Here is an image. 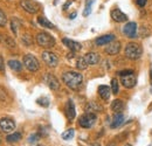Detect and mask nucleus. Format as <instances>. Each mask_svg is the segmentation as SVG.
<instances>
[{"instance_id": "nucleus-38", "label": "nucleus", "mask_w": 152, "mask_h": 146, "mask_svg": "<svg viewBox=\"0 0 152 146\" xmlns=\"http://www.w3.org/2000/svg\"><path fill=\"white\" fill-rule=\"evenodd\" d=\"M146 2H148V0H137V5L139 7H144L146 5Z\"/></svg>"}, {"instance_id": "nucleus-13", "label": "nucleus", "mask_w": 152, "mask_h": 146, "mask_svg": "<svg viewBox=\"0 0 152 146\" xmlns=\"http://www.w3.org/2000/svg\"><path fill=\"white\" fill-rule=\"evenodd\" d=\"M121 50V42L119 41H113L108 45V47L105 48V53L109 55H116L119 53Z\"/></svg>"}, {"instance_id": "nucleus-15", "label": "nucleus", "mask_w": 152, "mask_h": 146, "mask_svg": "<svg viewBox=\"0 0 152 146\" xmlns=\"http://www.w3.org/2000/svg\"><path fill=\"white\" fill-rule=\"evenodd\" d=\"M62 42H63L72 52H77V50H81V49H82V45H81V43H78V42H76V41H73V40H70V39L64 37V39L62 40Z\"/></svg>"}, {"instance_id": "nucleus-16", "label": "nucleus", "mask_w": 152, "mask_h": 146, "mask_svg": "<svg viewBox=\"0 0 152 146\" xmlns=\"http://www.w3.org/2000/svg\"><path fill=\"white\" fill-rule=\"evenodd\" d=\"M114 40H115L114 34H107V35H102V36L97 37L95 43L97 46H105V45H109L110 42H113Z\"/></svg>"}, {"instance_id": "nucleus-33", "label": "nucleus", "mask_w": 152, "mask_h": 146, "mask_svg": "<svg viewBox=\"0 0 152 146\" xmlns=\"http://www.w3.org/2000/svg\"><path fill=\"white\" fill-rule=\"evenodd\" d=\"M6 22H7V17L4 13V11L0 9V27H4L6 25Z\"/></svg>"}, {"instance_id": "nucleus-32", "label": "nucleus", "mask_w": 152, "mask_h": 146, "mask_svg": "<svg viewBox=\"0 0 152 146\" xmlns=\"http://www.w3.org/2000/svg\"><path fill=\"white\" fill-rule=\"evenodd\" d=\"M21 41L26 45V46H31L32 43H33V40H32V37L29 36L28 34H26V35H22L21 37Z\"/></svg>"}, {"instance_id": "nucleus-19", "label": "nucleus", "mask_w": 152, "mask_h": 146, "mask_svg": "<svg viewBox=\"0 0 152 146\" xmlns=\"http://www.w3.org/2000/svg\"><path fill=\"white\" fill-rule=\"evenodd\" d=\"M123 122H124V116H123V113H122V112L115 113L114 119H113V122H111V124H110V128H117L118 126H121V125L123 124Z\"/></svg>"}, {"instance_id": "nucleus-31", "label": "nucleus", "mask_w": 152, "mask_h": 146, "mask_svg": "<svg viewBox=\"0 0 152 146\" xmlns=\"http://www.w3.org/2000/svg\"><path fill=\"white\" fill-rule=\"evenodd\" d=\"M37 103H38L39 105L43 107V108H48V107H49V99H48L47 97H41V98H39L38 101H37Z\"/></svg>"}, {"instance_id": "nucleus-43", "label": "nucleus", "mask_w": 152, "mask_h": 146, "mask_svg": "<svg viewBox=\"0 0 152 146\" xmlns=\"http://www.w3.org/2000/svg\"><path fill=\"white\" fill-rule=\"evenodd\" d=\"M150 75H151V82H152V69L150 70Z\"/></svg>"}, {"instance_id": "nucleus-45", "label": "nucleus", "mask_w": 152, "mask_h": 146, "mask_svg": "<svg viewBox=\"0 0 152 146\" xmlns=\"http://www.w3.org/2000/svg\"><path fill=\"white\" fill-rule=\"evenodd\" d=\"M0 142H1V133H0Z\"/></svg>"}, {"instance_id": "nucleus-20", "label": "nucleus", "mask_w": 152, "mask_h": 146, "mask_svg": "<svg viewBox=\"0 0 152 146\" xmlns=\"http://www.w3.org/2000/svg\"><path fill=\"white\" fill-rule=\"evenodd\" d=\"M124 109H125V104H124V102L122 99H115L114 102L111 103V110L116 113L122 112Z\"/></svg>"}, {"instance_id": "nucleus-2", "label": "nucleus", "mask_w": 152, "mask_h": 146, "mask_svg": "<svg viewBox=\"0 0 152 146\" xmlns=\"http://www.w3.org/2000/svg\"><path fill=\"white\" fill-rule=\"evenodd\" d=\"M142 54H143V49H142L140 45H138L136 42H130V43L126 45V47H125V56L129 60L136 61L142 56Z\"/></svg>"}, {"instance_id": "nucleus-12", "label": "nucleus", "mask_w": 152, "mask_h": 146, "mask_svg": "<svg viewBox=\"0 0 152 146\" xmlns=\"http://www.w3.org/2000/svg\"><path fill=\"white\" fill-rule=\"evenodd\" d=\"M64 112H66V116H67L68 120H70V122H72V120L75 118L76 110H75V105H74V103H73V101H72V99H69V101L67 102L66 108H64Z\"/></svg>"}, {"instance_id": "nucleus-28", "label": "nucleus", "mask_w": 152, "mask_h": 146, "mask_svg": "<svg viewBox=\"0 0 152 146\" xmlns=\"http://www.w3.org/2000/svg\"><path fill=\"white\" fill-rule=\"evenodd\" d=\"M19 26H20L19 20L17 18L12 19V21H11V29H12V32H13L14 34L18 33V27H19Z\"/></svg>"}, {"instance_id": "nucleus-36", "label": "nucleus", "mask_w": 152, "mask_h": 146, "mask_svg": "<svg viewBox=\"0 0 152 146\" xmlns=\"http://www.w3.org/2000/svg\"><path fill=\"white\" fill-rule=\"evenodd\" d=\"M0 72L1 73L5 72V62H4V58H2L1 55H0Z\"/></svg>"}, {"instance_id": "nucleus-21", "label": "nucleus", "mask_w": 152, "mask_h": 146, "mask_svg": "<svg viewBox=\"0 0 152 146\" xmlns=\"http://www.w3.org/2000/svg\"><path fill=\"white\" fill-rule=\"evenodd\" d=\"M84 58H86L88 64H97L99 62V55L96 54V53H93V52L84 55Z\"/></svg>"}, {"instance_id": "nucleus-8", "label": "nucleus", "mask_w": 152, "mask_h": 146, "mask_svg": "<svg viewBox=\"0 0 152 146\" xmlns=\"http://www.w3.org/2000/svg\"><path fill=\"white\" fill-rule=\"evenodd\" d=\"M15 128V123L13 122V119L11 118H1L0 119V130L6 132V133H10V132H13Z\"/></svg>"}, {"instance_id": "nucleus-23", "label": "nucleus", "mask_w": 152, "mask_h": 146, "mask_svg": "<svg viewBox=\"0 0 152 146\" xmlns=\"http://www.w3.org/2000/svg\"><path fill=\"white\" fill-rule=\"evenodd\" d=\"M7 64L10 66V68L13 72H21V69H22V64L20 63L19 61H17V60H10Z\"/></svg>"}, {"instance_id": "nucleus-30", "label": "nucleus", "mask_w": 152, "mask_h": 146, "mask_svg": "<svg viewBox=\"0 0 152 146\" xmlns=\"http://www.w3.org/2000/svg\"><path fill=\"white\" fill-rule=\"evenodd\" d=\"M4 41H5V43H6V46H7L8 48H15V47H17V43H15V41H14L12 37L5 36Z\"/></svg>"}, {"instance_id": "nucleus-3", "label": "nucleus", "mask_w": 152, "mask_h": 146, "mask_svg": "<svg viewBox=\"0 0 152 146\" xmlns=\"http://www.w3.org/2000/svg\"><path fill=\"white\" fill-rule=\"evenodd\" d=\"M37 43L42 48L49 49L55 46V39L46 32H40L37 35Z\"/></svg>"}, {"instance_id": "nucleus-26", "label": "nucleus", "mask_w": 152, "mask_h": 146, "mask_svg": "<svg viewBox=\"0 0 152 146\" xmlns=\"http://www.w3.org/2000/svg\"><path fill=\"white\" fill-rule=\"evenodd\" d=\"M74 134H75V130L74 128H68L67 131H64L62 133V139L63 140H69L74 137Z\"/></svg>"}, {"instance_id": "nucleus-35", "label": "nucleus", "mask_w": 152, "mask_h": 146, "mask_svg": "<svg viewBox=\"0 0 152 146\" xmlns=\"http://www.w3.org/2000/svg\"><path fill=\"white\" fill-rule=\"evenodd\" d=\"M6 99H7V93L5 91V89L0 87V101H6Z\"/></svg>"}, {"instance_id": "nucleus-22", "label": "nucleus", "mask_w": 152, "mask_h": 146, "mask_svg": "<svg viewBox=\"0 0 152 146\" xmlns=\"http://www.w3.org/2000/svg\"><path fill=\"white\" fill-rule=\"evenodd\" d=\"M38 22H39V25H41V26H42V27H45V28H50V29L55 28V25H54V23H52L48 19H46L45 17H39Z\"/></svg>"}, {"instance_id": "nucleus-29", "label": "nucleus", "mask_w": 152, "mask_h": 146, "mask_svg": "<svg viewBox=\"0 0 152 146\" xmlns=\"http://www.w3.org/2000/svg\"><path fill=\"white\" fill-rule=\"evenodd\" d=\"M111 91H113L114 95H117L118 91H119V84H118V81L116 78L111 80Z\"/></svg>"}, {"instance_id": "nucleus-11", "label": "nucleus", "mask_w": 152, "mask_h": 146, "mask_svg": "<svg viewBox=\"0 0 152 146\" xmlns=\"http://www.w3.org/2000/svg\"><path fill=\"white\" fill-rule=\"evenodd\" d=\"M45 82L47 83V85H48L52 90H58V88H60V83H58L57 78L53 74H46V76H45Z\"/></svg>"}, {"instance_id": "nucleus-25", "label": "nucleus", "mask_w": 152, "mask_h": 146, "mask_svg": "<svg viewBox=\"0 0 152 146\" xmlns=\"http://www.w3.org/2000/svg\"><path fill=\"white\" fill-rule=\"evenodd\" d=\"M89 64L87 63V61H86V58H84V56L83 57H78L77 58V61H76V68L78 69V70H84V69H87V67H88Z\"/></svg>"}, {"instance_id": "nucleus-5", "label": "nucleus", "mask_w": 152, "mask_h": 146, "mask_svg": "<svg viewBox=\"0 0 152 146\" xmlns=\"http://www.w3.org/2000/svg\"><path fill=\"white\" fill-rule=\"evenodd\" d=\"M23 66L26 67V69H28L32 73H35L40 69V63H39L38 58L34 55L31 54L23 56Z\"/></svg>"}, {"instance_id": "nucleus-6", "label": "nucleus", "mask_w": 152, "mask_h": 146, "mask_svg": "<svg viewBox=\"0 0 152 146\" xmlns=\"http://www.w3.org/2000/svg\"><path fill=\"white\" fill-rule=\"evenodd\" d=\"M42 60L50 68H55L58 64V57L56 56V54H54L52 52H48V50L42 53Z\"/></svg>"}, {"instance_id": "nucleus-14", "label": "nucleus", "mask_w": 152, "mask_h": 146, "mask_svg": "<svg viewBox=\"0 0 152 146\" xmlns=\"http://www.w3.org/2000/svg\"><path fill=\"white\" fill-rule=\"evenodd\" d=\"M111 18L114 19V21H116V22H125L128 20V15L124 14L121 9L115 8L111 11Z\"/></svg>"}, {"instance_id": "nucleus-44", "label": "nucleus", "mask_w": 152, "mask_h": 146, "mask_svg": "<svg viewBox=\"0 0 152 146\" xmlns=\"http://www.w3.org/2000/svg\"><path fill=\"white\" fill-rule=\"evenodd\" d=\"M125 146H132V145H130V144H126Z\"/></svg>"}, {"instance_id": "nucleus-40", "label": "nucleus", "mask_w": 152, "mask_h": 146, "mask_svg": "<svg viewBox=\"0 0 152 146\" xmlns=\"http://www.w3.org/2000/svg\"><path fill=\"white\" fill-rule=\"evenodd\" d=\"M107 146H116V143L115 142H113V143H110V144H108Z\"/></svg>"}, {"instance_id": "nucleus-37", "label": "nucleus", "mask_w": 152, "mask_h": 146, "mask_svg": "<svg viewBox=\"0 0 152 146\" xmlns=\"http://www.w3.org/2000/svg\"><path fill=\"white\" fill-rule=\"evenodd\" d=\"M133 70H122V72H119L118 75L119 76H125V75H129V74H132Z\"/></svg>"}, {"instance_id": "nucleus-39", "label": "nucleus", "mask_w": 152, "mask_h": 146, "mask_svg": "<svg viewBox=\"0 0 152 146\" xmlns=\"http://www.w3.org/2000/svg\"><path fill=\"white\" fill-rule=\"evenodd\" d=\"M70 4H72V0H70V1H68V2H66V4H64V6H63V9H67V7H68Z\"/></svg>"}, {"instance_id": "nucleus-46", "label": "nucleus", "mask_w": 152, "mask_h": 146, "mask_svg": "<svg viewBox=\"0 0 152 146\" xmlns=\"http://www.w3.org/2000/svg\"><path fill=\"white\" fill-rule=\"evenodd\" d=\"M149 146H150V145H149Z\"/></svg>"}, {"instance_id": "nucleus-42", "label": "nucleus", "mask_w": 152, "mask_h": 146, "mask_svg": "<svg viewBox=\"0 0 152 146\" xmlns=\"http://www.w3.org/2000/svg\"><path fill=\"white\" fill-rule=\"evenodd\" d=\"M91 146H101V145H99V144H97V143H95V144H93Z\"/></svg>"}, {"instance_id": "nucleus-41", "label": "nucleus", "mask_w": 152, "mask_h": 146, "mask_svg": "<svg viewBox=\"0 0 152 146\" xmlns=\"http://www.w3.org/2000/svg\"><path fill=\"white\" fill-rule=\"evenodd\" d=\"M75 17H76V13H73V14H72V15H70L69 18H70V19H74Z\"/></svg>"}, {"instance_id": "nucleus-24", "label": "nucleus", "mask_w": 152, "mask_h": 146, "mask_svg": "<svg viewBox=\"0 0 152 146\" xmlns=\"http://www.w3.org/2000/svg\"><path fill=\"white\" fill-rule=\"evenodd\" d=\"M21 138H22V136H21L20 132H13L12 134H8L7 136L6 140L8 143H18L19 140H21Z\"/></svg>"}, {"instance_id": "nucleus-1", "label": "nucleus", "mask_w": 152, "mask_h": 146, "mask_svg": "<svg viewBox=\"0 0 152 146\" xmlns=\"http://www.w3.org/2000/svg\"><path fill=\"white\" fill-rule=\"evenodd\" d=\"M63 83L72 90H78L83 83V76L77 72H67L62 75Z\"/></svg>"}, {"instance_id": "nucleus-34", "label": "nucleus", "mask_w": 152, "mask_h": 146, "mask_svg": "<svg viewBox=\"0 0 152 146\" xmlns=\"http://www.w3.org/2000/svg\"><path fill=\"white\" fill-rule=\"evenodd\" d=\"M39 139H40V134H39V133H33L32 136H29V138H28V143L33 144V143L38 142Z\"/></svg>"}, {"instance_id": "nucleus-7", "label": "nucleus", "mask_w": 152, "mask_h": 146, "mask_svg": "<svg viewBox=\"0 0 152 146\" xmlns=\"http://www.w3.org/2000/svg\"><path fill=\"white\" fill-rule=\"evenodd\" d=\"M20 6L22 7V9H25L29 14H35L39 12V5L32 0H21Z\"/></svg>"}, {"instance_id": "nucleus-18", "label": "nucleus", "mask_w": 152, "mask_h": 146, "mask_svg": "<svg viewBox=\"0 0 152 146\" xmlns=\"http://www.w3.org/2000/svg\"><path fill=\"white\" fill-rule=\"evenodd\" d=\"M103 108L99 105V104H97L95 102H89V103H87V105L84 107V111L86 112H90V113H96V112H99V111H102Z\"/></svg>"}, {"instance_id": "nucleus-4", "label": "nucleus", "mask_w": 152, "mask_h": 146, "mask_svg": "<svg viewBox=\"0 0 152 146\" xmlns=\"http://www.w3.org/2000/svg\"><path fill=\"white\" fill-rule=\"evenodd\" d=\"M96 120H97V116L96 113H90V112H86L84 115H82L78 119V124L80 126L83 128H90L95 125Z\"/></svg>"}, {"instance_id": "nucleus-10", "label": "nucleus", "mask_w": 152, "mask_h": 146, "mask_svg": "<svg viewBox=\"0 0 152 146\" xmlns=\"http://www.w3.org/2000/svg\"><path fill=\"white\" fill-rule=\"evenodd\" d=\"M123 33L124 35L130 39H134L137 36V23L136 22H128L123 27Z\"/></svg>"}, {"instance_id": "nucleus-17", "label": "nucleus", "mask_w": 152, "mask_h": 146, "mask_svg": "<svg viewBox=\"0 0 152 146\" xmlns=\"http://www.w3.org/2000/svg\"><path fill=\"white\" fill-rule=\"evenodd\" d=\"M98 95L103 101H108L111 95V89L107 85H99L98 87Z\"/></svg>"}, {"instance_id": "nucleus-9", "label": "nucleus", "mask_w": 152, "mask_h": 146, "mask_svg": "<svg viewBox=\"0 0 152 146\" xmlns=\"http://www.w3.org/2000/svg\"><path fill=\"white\" fill-rule=\"evenodd\" d=\"M121 83L128 88V89H132L134 88V85L137 84V78L134 76V73L125 75V76H121Z\"/></svg>"}, {"instance_id": "nucleus-27", "label": "nucleus", "mask_w": 152, "mask_h": 146, "mask_svg": "<svg viewBox=\"0 0 152 146\" xmlns=\"http://www.w3.org/2000/svg\"><path fill=\"white\" fill-rule=\"evenodd\" d=\"M94 4V0H87V4H86V8L83 11V17H88L91 12V6Z\"/></svg>"}]
</instances>
